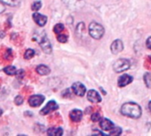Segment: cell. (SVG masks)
<instances>
[{"label": "cell", "mask_w": 151, "mask_h": 136, "mask_svg": "<svg viewBox=\"0 0 151 136\" xmlns=\"http://www.w3.org/2000/svg\"><path fill=\"white\" fill-rule=\"evenodd\" d=\"M121 113L132 118H139L141 115V109L139 104L135 103H126L121 108Z\"/></svg>", "instance_id": "obj_1"}, {"label": "cell", "mask_w": 151, "mask_h": 136, "mask_svg": "<svg viewBox=\"0 0 151 136\" xmlns=\"http://www.w3.org/2000/svg\"><path fill=\"white\" fill-rule=\"evenodd\" d=\"M104 32V28L97 22L93 21L89 25V34L94 39H101L103 36Z\"/></svg>", "instance_id": "obj_2"}, {"label": "cell", "mask_w": 151, "mask_h": 136, "mask_svg": "<svg viewBox=\"0 0 151 136\" xmlns=\"http://www.w3.org/2000/svg\"><path fill=\"white\" fill-rule=\"evenodd\" d=\"M34 39L37 40V41L39 42V44H40L42 50H43L45 53L49 54V53L52 52V45H51V42H50L49 40L47 39V37H46L45 32H43L42 34H40L39 37H35Z\"/></svg>", "instance_id": "obj_3"}, {"label": "cell", "mask_w": 151, "mask_h": 136, "mask_svg": "<svg viewBox=\"0 0 151 136\" xmlns=\"http://www.w3.org/2000/svg\"><path fill=\"white\" fill-rule=\"evenodd\" d=\"M130 61L126 58H120L114 63L113 69L116 73H122L130 68Z\"/></svg>", "instance_id": "obj_4"}, {"label": "cell", "mask_w": 151, "mask_h": 136, "mask_svg": "<svg viewBox=\"0 0 151 136\" xmlns=\"http://www.w3.org/2000/svg\"><path fill=\"white\" fill-rule=\"evenodd\" d=\"M45 101V96L42 95H33L29 99V104L31 107H38Z\"/></svg>", "instance_id": "obj_5"}, {"label": "cell", "mask_w": 151, "mask_h": 136, "mask_svg": "<svg viewBox=\"0 0 151 136\" xmlns=\"http://www.w3.org/2000/svg\"><path fill=\"white\" fill-rule=\"evenodd\" d=\"M58 108H59V106H58V104L56 103V102L53 101V100H52V101L48 102L47 104L40 110V114H41V115H47V114L51 113L52 111L57 110Z\"/></svg>", "instance_id": "obj_6"}, {"label": "cell", "mask_w": 151, "mask_h": 136, "mask_svg": "<svg viewBox=\"0 0 151 136\" xmlns=\"http://www.w3.org/2000/svg\"><path fill=\"white\" fill-rule=\"evenodd\" d=\"M72 90L76 95L79 96H84L86 93V88L81 82H75L72 85Z\"/></svg>", "instance_id": "obj_7"}, {"label": "cell", "mask_w": 151, "mask_h": 136, "mask_svg": "<svg viewBox=\"0 0 151 136\" xmlns=\"http://www.w3.org/2000/svg\"><path fill=\"white\" fill-rule=\"evenodd\" d=\"M62 1L65 5H67L68 7L74 10H78L81 8L84 5L83 0H62Z\"/></svg>", "instance_id": "obj_8"}, {"label": "cell", "mask_w": 151, "mask_h": 136, "mask_svg": "<svg viewBox=\"0 0 151 136\" xmlns=\"http://www.w3.org/2000/svg\"><path fill=\"white\" fill-rule=\"evenodd\" d=\"M87 99L91 102V103H101V97L100 96V94L92 89V90H89L88 93H87Z\"/></svg>", "instance_id": "obj_9"}, {"label": "cell", "mask_w": 151, "mask_h": 136, "mask_svg": "<svg viewBox=\"0 0 151 136\" xmlns=\"http://www.w3.org/2000/svg\"><path fill=\"white\" fill-rule=\"evenodd\" d=\"M110 50L113 54H118L124 50V44L121 40H116L112 42L110 46Z\"/></svg>", "instance_id": "obj_10"}, {"label": "cell", "mask_w": 151, "mask_h": 136, "mask_svg": "<svg viewBox=\"0 0 151 136\" xmlns=\"http://www.w3.org/2000/svg\"><path fill=\"white\" fill-rule=\"evenodd\" d=\"M33 20L40 27H44L45 24H46V21H47V17L43 15V14H40L38 13H36L33 14Z\"/></svg>", "instance_id": "obj_11"}, {"label": "cell", "mask_w": 151, "mask_h": 136, "mask_svg": "<svg viewBox=\"0 0 151 136\" xmlns=\"http://www.w3.org/2000/svg\"><path fill=\"white\" fill-rule=\"evenodd\" d=\"M132 80H133V78L132 76L128 75V74H123L122 76L119 77L117 84L120 88H123V87H125L126 85L130 84L132 81Z\"/></svg>", "instance_id": "obj_12"}, {"label": "cell", "mask_w": 151, "mask_h": 136, "mask_svg": "<svg viewBox=\"0 0 151 136\" xmlns=\"http://www.w3.org/2000/svg\"><path fill=\"white\" fill-rule=\"evenodd\" d=\"M100 126L103 131H110L115 127V125L111 122V120L108 118H103L100 122Z\"/></svg>", "instance_id": "obj_13"}, {"label": "cell", "mask_w": 151, "mask_h": 136, "mask_svg": "<svg viewBox=\"0 0 151 136\" xmlns=\"http://www.w3.org/2000/svg\"><path fill=\"white\" fill-rule=\"evenodd\" d=\"M69 117L73 122H79L83 118V112L80 110H73L70 111Z\"/></svg>", "instance_id": "obj_14"}, {"label": "cell", "mask_w": 151, "mask_h": 136, "mask_svg": "<svg viewBox=\"0 0 151 136\" xmlns=\"http://www.w3.org/2000/svg\"><path fill=\"white\" fill-rule=\"evenodd\" d=\"M36 71L38 74L40 75H47L50 74L51 70H50V68L45 65V64H39L37 68H36Z\"/></svg>", "instance_id": "obj_15"}, {"label": "cell", "mask_w": 151, "mask_h": 136, "mask_svg": "<svg viewBox=\"0 0 151 136\" xmlns=\"http://www.w3.org/2000/svg\"><path fill=\"white\" fill-rule=\"evenodd\" d=\"M47 134L51 136H61L63 134L62 128H49L47 130Z\"/></svg>", "instance_id": "obj_16"}, {"label": "cell", "mask_w": 151, "mask_h": 136, "mask_svg": "<svg viewBox=\"0 0 151 136\" xmlns=\"http://www.w3.org/2000/svg\"><path fill=\"white\" fill-rule=\"evenodd\" d=\"M4 72L7 75H15L17 73V70H16L15 66H14V65H7L4 68Z\"/></svg>", "instance_id": "obj_17"}, {"label": "cell", "mask_w": 151, "mask_h": 136, "mask_svg": "<svg viewBox=\"0 0 151 136\" xmlns=\"http://www.w3.org/2000/svg\"><path fill=\"white\" fill-rule=\"evenodd\" d=\"M0 1L9 6H18L20 5V0H0Z\"/></svg>", "instance_id": "obj_18"}, {"label": "cell", "mask_w": 151, "mask_h": 136, "mask_svg": "<svg viewBox=\"0 0 151 136\" xmlns=\"http://www.w3.org/2000/svg\"><path fill=\"white\" fill-rule=\"evenodd\" d=\"M144 81L147 88L151 89V73H147L144 75Z\"/></svg>", "instance_id": "obj_19"}, {"label": "cell", "mask_w": 151, "mask_h": 136, "mask_svg": "<svg viewBox=\"0 0 151 136\" xmlns=\"http://www.w3.org/2000/svg\"><path fill=\"white\" fill-rule=\"evenodd\" d=\"M35 56V50L32 49H28L24 54V58L25 59H30Z\"/></svg>", "instance_id": "obj_20"}, {"label": "cell", "mask_w": 151, "mask_h": 136, "mask_svg": "<svg viewBox=\"0 0 151 136\" xmlns=\"http://www.w3.org/2000/svg\"><path fill=\"white\" fill-rule=\"evenodd\" d=\"M63 30H64V25L61 24V23H58L53 28V31H54L55 34H60Z\"/></svg>", "instance_id": "obj_21"}, {"label": "cell", "mask_w": 151, "mask_h": 136, "mask_svg": "<svg viewBox=\"0 0 151 136\" xmlns=\"http://www.w3.org/2000/svg\"><path fill=\"white\" fill-rule=\"evenodd\" d=\"M41 6H42V3H41L40 1H36V2H34V3L32 4L31 9H32L33 11H38V10L41 8Z\"/></svg>", "instance_id": "obj_22"}, {"label": "cell", "mask_w": 151, "mask_h": 136, "mask_svg": "<svg viewBox=\"0 0 151 136\" xmlns=\"http://www.w3.org/2000/svg\"><path fill=\"white\" fill-rule=\"evenodd\" d=\"M92 120L93 122H98V121H101V115L99 113V112H95V113H93L92 114V117H91Z\"/></svg>", "instance_id": "obj_23"}, {"label": "cell", "mask_w": 151, "mask_h": 136, "mask_svg": "<svg viewBox=\"0 0 151 136\" xmlns=\"http://www.w3.org/2000/svg\"><path fill=\"white\" fill-rule=\"evenodd\" d=\"M121 132H122V129L121 128H119V127H114L112 130H110L109 134L110 135H119V134H121Z\"/></svg>", "instance_id": "obj_24"}, {"label": "cell", "mask_w": 151, "mask_h": 136, "mask_svg": "<svg viewBox=\"0 0 151 136\" xmlns=\"http://www.w3.org/2000/svg\"><path fill=\"white\" fill-rule=\"evenodd\" d=\"M57 40H58L60 42H61V43H65V42L68 41V36L65 35H59L57 36Z\"/></svg>", "instance_id": "obj_25"}, {"label": "cell", "mask_w": 151, "mask_h": 136, "mask_svg": "<svg viewBox=\"0 0 151 136\" xmlns=\"http://www.w3.org/2000/svg\"><path fill=\"white\" fill-rule=\"evenodd\" d=\"M14 103L16 105H22L23 103V98L22 96H17L15 98H14Z\"/></svg>", "instance_id": "obj_26"}, {"label": "cell", "mask_w": 151, "mask_h": 136, "mask_svg": "<svg viewBox=\"0 0 151 136\" xmlns=\"http://www.w3.org/2000/svg\"><path fill=\"white\" fill-rule=\"evenodd\" d=\"M16 74H17V78H18V79H22V76L24 75V71H23V70H20V71H18V72L16 73Z\"/></svg>", "instance_id": "obj_27"}, {"label": "cell", "mask_w": 151, "mask_h": 136, "mask_svg": "<svg viewBox=\"0 0 151 136\" xmlns=\"http://www.w3.org/2000/svg\"><path fill=\"white\" fill-rule=\"evenodd\" d=\"M5 4L4 3H2L1 1H0V13H2L3 12H5V10H6V8H5V6H4Z\"/></svg>", "instance_id": "obj_28"}, {"label": "cell", "mask_w": 151, "mask_h": 136, "mask_svg": "<svg viewBox=\"0 0 151 136\" xmlns=\"http://www.w3.org/2000/svg\"><path fill=\"white\" fill-rule=\"evenodd\" d=\"M147 48H148V49H150V50H151V36L147 40Z\"/></svg>", "instance_id": "obj_29"}, {"label": "cell", "mask_w": 151, "mask_h": 136, "mask_svg": "<svg viewBox=\"0 0 151 136\" xmlns=\"http://www.w3.org/2000/svg\"><path fill=\"white\" fill-rule=\"evenodd\" d=\"M148 109H149V110H150V112H151V101L148 103Z\"/></svg>", "instance_id": "obj_30"}, {"label": "cell", "mask_w": 151, "mask_h": 136, "mask_svg": "<svg viewBox=\"0 0 151 136\" xmlns=\"http://www.w3.org/2000/svg\"><path fill=\"white\" fill-rule=\"evenodd\" d=\"M3 114V110L1 109V108H0V116H1Z\"/></svg>", "instance_id": "obj_31"}]
</instances>
